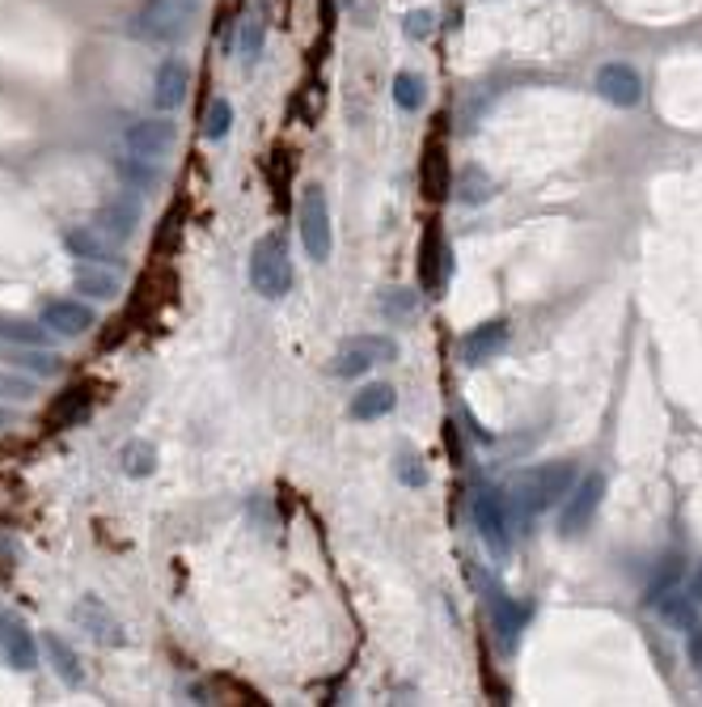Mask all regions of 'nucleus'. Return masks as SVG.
I'll use <instances>...</instances> for the list:
<instances>
[{
  "mask_svg": "<svg viewBox=\"0 0 702 707\" xmlns=\"http://www.w3.org/2000/svg\"><path fill=\"white\" fill-rule=\"evenodd\" d=\"M597 94H601L610 107L630 111V107H639V98H643V80H639V73H635L630 64L614 60V64H605V69L597 73Z\"/></svg>",
  "mask_w": 702,
  "mask_h": 707,
  "instance_id": "9d476101",
  "label": "nucleus"
},
{
  "mask_svg": "<svg viewBox=\"0 0 702 707\" xmlns=\"http://www.w3.org/2000/svg\"><path fill=\"white\" fill-rule=\"evenodd\" d=\"M0 424H9V411H0Z\"/></svg>",
  "mask_w": 702,
  "mask_h": 707,
  "instance_id": "c9c22d12",
  "label": "nucleus"
},
{
  "mask_svg": "<svg viewBox=\"0 0 702 707\" xmlns=\"http://www.w3.org/2000/svg\"><path fill=\"white\" fill-rule=\"evenodd\" d=\"M393 102H398L402 111H419V107L428 102V85H424V77L398 73V77H393Z\"/></svg>",
  "mask_w": 702,
  "mask_h": 707,
  "instance_id": "b1692460",
  "label": "nucleus"
},
{
  "mask_svg": "<svg viewBox=\"0 0 702 707\" xmlns=\"http://www.w3.org/2000/svg\"><path fill=\"white\" fill-rule=\"evenodd\" d=\"M118 174H123V178H127L136 191H149V187H161V183H165V174L156 170L153 161L131 158V153H127V158H118Z\"/></svg>",
  "mask_w": 702,
  "mask_h": 707,
  "instance_id": "5701e85b",
  "label": "nucleus"
},
{
  "mask_svg": "<svg viewBox=\"0 0 702 707\" xmlns=\"http://www.w3.org/2000/svg\"><path fill=\"white\" fill-rule=\"evenodd\" d=\"M474 525H478L482 543H487V550H491L496 559H504L507 550H512V534H507L504 496H500L496 487H482V492L474 496Z\"/></svg>",
  "mask_w": 702,
  "mask_h": 707,
  "instance_id": "423d86ee",
  "label": "nucleus"
},
{
  "mask_svg": "<svg viewBox=\"0 0 702 707\" xmlns=\"http://www.w3.org/2000/svg\"><path fill=\"white\" fill-rule=\"evenodd\" d=\"M491 196H496V178H491L487 170H478V165H466V170L453 178V199H457V203H466V208H474V203H487Z\"/></svg>",
  "mask_w": 702,
  "mask_h": 707,
  "instance_id": "6ab92c4d",
  "label": "nucleus"
},
{
  "mask_svg": "<svg viewBox=\"0 0 702 707\" xmlns=\"http://www.w3.org/2000/svg\"><path fill=\"white\" fill-rule=\"evenodd\" d=\"M263 47H267V22L254 13V17H246L241 30H237V60H241V69H254L259 55H263Z\"/></svg>",
  "mask_w": 702,
  "mask_h": 707,
  "instance_id": "412c9836",
  "label": "nucleus"
},
{
  "mask_svg": "<svg viewBox=\"0 0 702 707\" xmlns=\"http://www.w3.org/2000/svg\"><path fill=\"white\" fill-rule=\"evenodd\" d=\"M386 360H398V344L393 339H386V335H355V339H348L335 352L330 373L335 377H364L373 364H386Z\"/></svg>",
  "mask_w": 702,
  "mask_h": 707,
  "instance_id": "20e7f679",
  "label": "nucleus"
},
{
  "mask_svg": "<svg viewBox=\"0 0 702 707\" xmlns=\"http://www.w3.org/2000/svg\"><path fill=\"white\" fill-rule=\"evenodd\" d=\"M13 364H22V369H30V373H42V377H55L60 369H64V360L55 352H26V356H13Z\"/></svg>",
  "mask_w": 702,
  "mask_h": 707,
  "instance_id": "2f4dec72",
  "label": "nucleus"
},
{
  "mask_svg": "<svg viewBox=\"0 0 702 707\" xmlns=\"http://www.w3.org/2000/svg\"><path fill=\"white\" fill-rule=\"evenodd\" d=\"M64 246H68V255H77V259H89V263H115L118 259V241L106 230H98V225H80V230H68L64 234Z\"/></svg>",
  "mask_w": 702,
  "mask_h": 707,
  "instance_id": "f8f14e48",
  "label": "nucleus"
},
{
  "mask_svg": "<svg viewBox=\"0 0 702 707\" xmlns=\"http://www.w3.org/2000/svg\"><path fill=\"white\" fill-rule=\"evenodd\" d=\"M491 610H496V628H500V635H504V644H512V635L521 631V610L507 601L504 593L491 597Z\"/></svg>",
  "mask_w": 702,
  "mask_h": 707,
  "instance_id": "c85d7f7f",
  "label": "nucleus"
},
{
  "mask_svg": "<svg viewBox=\"0 0 702 707\" xmlns=\"http://www.w3.org/2000/svg\"><path fill=\"white\" fill-rule=\"evenodd\" d=\"M504 344H507L504 322H482V326H474V331L466 335L462 356H466V364H482V360H491V356L500 352Z\"/></svg>",
  "mask_w": 702,
  "mask_h": 707,
  "instance_id": "f3484780",
  "label": "nucleus"
},
{
  "mask_svg": "<svg viewBox=\"0 0 702 707\" xmlns=\"http://www.w3.org/2000/svg\"><path fill=\"white\" fill-rule=\"evenodd\" d=\"M507 505H512V517H516V525H534V521H538V517L550 509L547 483H542V467H534V471L516 474V483L507 487Z\"/></svg>",
  "mask_w": 702,
  "mask_h": 707,
  "instance_id": "1a4fd4ad",
  "label": "nucleus"
},
{
  "mask_svg": "<svg viewBox=\"0 0 702 707\" xmlns=\"http://www.w3.org/2000/svg\"><path fill=\"white\" fill-rule=\"evenodd\" d=\"M0 339H9V344H26V348H42V344H47V326L22 322V318H0Z\"/></svg>",
  "mask_w": 702,
  "mask_h": 707,
  "instance_id": "393cba45",
  "label": "nucleus"
},
{
  "mask_svg": "<svg viewBox=\"0 0 702 707\" xmlns=\"http://www.w3.org/2000/svg\"><path fill=\"white\" fill-rule=\"evenodd\" d=\"M393 407H398V390L390 382H368L364 390L351 398V420L368 424V420H386Z\"/></svg>",
  "mask_w": 702,
  "mask_h": 707,
  "instance_id": "dca6fc26",
  "label": "nucleus"
},
{
  "mask_svg": "<svg viewBox=\"0 0 702 707\" xmlns=\"http://www.w3.org/2000/svg\"><path fill=\"white\" fill-rule=\"evenodd\" d=\"M42 653H47V666L55 669V678H60L64 686H80V678H85V673H80V657L55 635V631L42 635Z\"/></svg>",
  "mask_w": 702,
  "mask_h": 707,
  "instance_id": "a211bd4d",
  "label": "nucleus"
},
{
  "mask_svg": "<svg viewBox=\"0 0 702 707\" xmlns=\"http://www.w3.org/2000/svg\"><path fill=\"white\" fill-rule=\"evenodd\" d=\"M297 225H301V241H305V255H310L313 263H330L335 234H330V203H326V191H322V187H305V191H301Z\"/></svg>",
  "mask_w": 702,
  "mask_h": 707,
  "instance_id": "7ed1b4c3",
  "label": "nucleus"
},
{
  "mask_svg": "<svg viewBox=\"0 0 702 707\" xmlns=\"http://www.w3.org/2000/svg\"><path fill=\"white\" fill-rule=\"evenodd\" d=\"M118 462H123V474H131V479H149L156 471V449L149 441H127L123 445V454H118Z\"/></svg>",
  "mask_w": 702,
  "mask_h": 707,
  "instance_id": "4be33fe9",
  "label": "nucleus"
},
{
  "mask_svg": "<svg viewBox=\"0 0 702 707\" xmlns=\"http://www.w3.org/2000/svg\"><path fill=\"white\" fill-rule=\"evenodd\" d=\"M0 657H4V666H13L17 673H30L39 666L35 635L26 628V619L13 615V610H0Z\"/></svg>",
  "mask_w": 702,
  "mask_h": 707,
  "instance_id": "0eeeda50",
  "label": "nucleus"
},
{
  "mask_svg": "<svg viewBox=\"0 0 702 707\" xmlns=\"http://www.w3.org/2000/svg\"><path fill=\"white\" fill-rule=\"evenodd\" d=\"M196 9V0H149L136 13V35L149 42H178L191 30Z\"/></svg>",
  "mask_w": 702,
  "mask_h": 707,
  "instance_id": "f03ea898",
  "label": "nucleus"
},
{
  "mask_svg": "<svg viewBox=\"0 0 702 707\" xmlns=\"http://www.w3.org/2000/svg\"><path fill=\"white\" fill-rule=\"evenodd\" d=\"M229 127H234V102L229 98H212V107L203 115V136L208 140H225Z\"/></svg>",
  "mask_w": 702,
  "mask_h": 707,
  "instance_id": "a878e982",
  "label": "nucleus"
},
{
  "mask_svg": "<svg viewBox=\"0 0 702 707\" xmlns=\"http://www.w3.org/2000/svg\"><path fill=\"white\" fill-rule=\"evenodd\" d=\"M393 474H398V483H402V487H424V483H428V467H424L415 454H398Z\"/></svg>",
  "mask_w": 702,
  "mask_h": 707,
  "instance_id": "7c9ffc66",
  "label": "nucleus"
},
{
  "mask_svg": "<svg viewBox=\"0 0 702 707\" xmlns=\"http://www.w3.org/2000/svg\"><path fill=\"white\" fill-rule=\"evenodd\" d=\"M542 483H547V500H550V505L567 500V492H572V483H576V471H572V462H554V467H542Z\"/></svg>",
  "mask_w": 702,
  "mask_h": 707,
  "instance_id": "bb28decb",
  "label": "nucleus"
},
{
  "mask_svg": "<svg viewBox=\"0 0 702 707\" xmlns=\"http://www.w3.org/2000/svg\"><path fill=\"white\" fill-rule=\"evenodd\" d=\"M381 310H386V318H411V310H415V293L411 288H390L386 297H381Z\"/></svg>",
  "mask_w": 702,
  "mask_h": 707,
  "instance_id": "473e14b6",
  "label": "nucleus"
},
{
  "mask_svg": "<svg viewBox=\"0 0 702 707\" xmlns=\"http://www.w3.org/2000/svg\"><path fill=\"white\" fill-rule=\"evenodd\" d=\"M250 284L259 297L279 301L292 284V263H288V241L284 234H263L250 250Z\"/></svg>",
  "mask_w": 702,
  "mask_h": 707,
  "instance_id": "f257e3e1",
  "label": "nucleus"
},
{
  "mask_svg": "<svg viewBox=\"0 0 702 707\" xmlns=\"http://www.w3.org/2000/svg\"><path fill=\"white\" fill-rule=\"evenodd\" d=\"M73 284H77V293L93 297V301H111V297L123 293V280L111 272H102V263H98V268H77V272H73Z\"/></svg>",
  "mask_w": 702,
  "mask_h": 707,
  "instance_id": "aec40b11",
  "label": "nucleus"
},
{
  "mask_svg": "<svg viewBox=\"0 0 702 707\" xmlns=\"http://www.w3.org/2000/svg\"><path fill=\"white\" fill-rule=\"evenodd\" d=\"M601 496H605V474L588 471L585 479L576 483V492L567 496V509H563V517H559V534H563V538L585 534L588 521H592L597 509H601Z\"/></svg>",
  "mask_w": 702,
  "mask_h": 707,
  "instance_id": "39448f33",
  "label": "nucleus"
},
{
  "mask_svg": "<svg viewBox=\"0 0 702 707\" xmlns=\"http://www.w3.org/2000/svg\"><path fill=\"white\" fill-rule=\"evenodd\" d=\"M431 30H436V13H431V9H411V13L402 17V35L411 42H428Z\"/></svg>",
  "mask_w": 702,
  "mask_h": 707,
  "instance_id": "cd10ccee",
  "label": "nucleus"
},
{
  "mask_svg": "<svg viewBox=\"0 0 702 707\" xmlns=\"http://www.w3.org/2000/svg\"><path fill=\"white\" fill-rule=\"evenodd\" d=\"M0 386L9 394H17V398H30V386H26V382H0Z\"/></svg>",
  "mask_w": 702,
  "mask_h": 707,
  "instance_id": "f704fd0d",
  "label": "nucleus"
},
{
  "mask_svg": "<svg viewBox=\"0 0 702 707\" xmlns=\"http://www.w3.org/2000/svg\"><path fill=\"white\" fill-rule=\"evenodd\" d=\"M686 597H690L694 606H702V563H699V572L690 576V590H686Z\"/></svg>",
  "mask_w": 702,
  "mask_h": 707,
  "instance_id": "72a5a7b5",
  "label": "nucleus"
},
{
  "mask_svg": "<svg viewBox=\"0 0 702 707\" xmlns=\"http://www.w3.org/2000/svg\"><path fill=\"white\" fill-rule=\"evenodd\" d=\"M98 230H106L115 241L136 237V230H140V199L131 196V191H118V196L98 212Z\"/></svg>",
  "mask_w": 702,
  "mask_h": 707,
  "instance_id": "ddd939ff",
  "label": "nucleus"
},
{
  "mask_svg": "<svg viewBox=\"0 0 702 707\" xmlns=\"http://www.w3.org/2000/svg\"><path fill=\"white\" fill-rule=\"evenodd\" d=\"M196 4H199V0H196Z\"/></svg>",
  "mask_w": 702,
  "mask_h": 707,
  "instance_id": "e433bc0d",
  "label": "nucleus"
},
{
  "mask_svg": "<svg viewBox=\"0 0 702 707\" xmlns=\"http://www.w3.org/2000/svg\"><path fill=\"white\" fill-rule=\"evenodd\" d=\"M174 140H178V127H174L170 119H140V123H131L127 136H123L127 153H131V158H145V161L165 158V153L174 149Z\"/></svg>",
  "mask_w": 702,
  "mask_h": 707,
  "instance_id": "6e6552de",
  "label": "nucleus"
},
{
  "mask_svg": "<svg viewBox=\"0 0 702 707\" xmlns=\"http://www.w3.org/2000/svg\"><path fill=\"white\" fill-rule=\"evenodd\" d=\"M187 85H191V73L183 60H165L156 69V85H153V102L156 111H178L187 102Z\"/></svg>",
  "mask_w": 702,
  "mask_h": 707,
  "instance_id": "2eb2a0df",
  "label": "nucleus"
},
{
  "mask_svg": "<svg viewBox=\"0 0 702 707\" xmlns=\"http://www.w3.org/2000/svg\"><path fill=\"white\" fill-rule=\"evenodd\" d=\"M73 619L80 623V631H89L98 644H127V631H123V623H118L115 615L102 606V597H80L77 610H73Z\"/></svg>",
  "mask_w": 702,
  "mask_h": 707,
  "instance_id": "9b49d317",
  "label": "nucleus"
},
{
  "mask_svg": "<svg viewBox=\"0 0 702 707\" xmlns=\"http://www.w3.org/2000/svg\"><path fill=\"white\" fill-rule=\"evenodd\" d=\"M677 576H681V559L677 555H668L661 563V572H656V581H652V590H648V601L656 606L661 597H668L673 593V585H677Z\"/></svg>",
  "mask_w": 702,
  "mask_h": 707,
  "instance_id": "c756f323",
  "label": "nucleus"
},
{
  "mask_svg": "<svg viewBox=\"0 0 702 707\" xmlns=\"http://www.w3.org/2000/svg\"><path fill=\"white\" fill-rule=\"evenodd\" d=\"M42 326L64 335V339H77V335H85L93 326V310L80 306V301H47L42 306Z\"/></svg>",
  "mask_w": 702,
  "mask_h": 707,
  "instance_id": "4468645a",
  "label": "nucleus"
}]
</instances>
